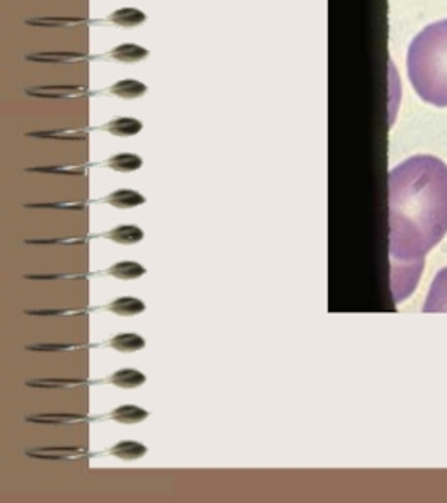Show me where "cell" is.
I'll return each instance as SVG.
<instances>
[{
	"label": "cell",
	"mask_w": 447,
	"mask_h": 503,
	"mask_svg": "<svg viewBox=\"0 0 447 503\" xmlns=\"http://www.w3.org/2000/svg\"><path fill=\"white\" fill-rule=\"evenodd\" d=\"M390 259L400 302L416 289L427 253L447 234V167L431 155L412 156L389 173Z\"/></svg>",
	"instance_id": "1"
},
{
	"label": "cell",
	"mask_w": 447,
	"mask_h": 503,
	"mask_svg": "<svg viewBox=\"0 0 447 503\" xmlns=\"http://www.w3.org/2000/svg\"><path fill=\"white\" fill-rule=\"evenodd\" d=\"M407 74L420 99L447 108V19L416 36L407 52Z\"/></svg>",
	"instance_id": "2"
},
{
	"label": "cell",
	"mask_w": 447,
	"mask_h": 503,
	"mask_svg": "<svg viewBox=\"0 0 447 503\" xmlns=\"http://www.w3.org/2000/svg\"><path fill=\"white\" fill-rule=\"evenodd\" d=\"M424 312H447V267L442 269L434 278Z\"/></svg>",
	"instance_id": "3"
},
{
	"label": "cell",
	"mask_w": 447,
	"mask_h": 503,
	"mask_svg": "<svg viewBox=\"0 0 447 503\" xmlns=\"http://www.w3.org/2000/svg\"><path fill=\"white\" fill-rule=\"evenodd\" d=\"M101 129L108 131L112 136H134L139 131L142 129L141 121L136 118H114V120L108 121L106 125L101 126Z\"/></svg>",
	"instance_id": "4"
},
{
	"label": "cell",
	"mask_w": 447,
	"mask_h": 503,
	"mask_svg": "<svg viewBox=\"0 0 447 503\" xmlns=\"http://www.w3.org/2000/svg\"><path fill=\"white\" fill-rule=\"evenodd\" d=\"M108 92L121 99H138L146 94L147 87L146 84L136 81V79H122V81L114 83Z\"/></svg>",
	"instance_id": "5"
},
{
	"label": "cell",
	"mask_w": 447,
	"mask_h": 503,
	"mask_svg": "<svg viewBox=\"0 0 447 503\" xmlns=\"http://www.w3.org/2000/svg\"><path fill=\"white\" fill-rule=\"evenodd\" d=\"M108 20L117 27H124V29H133L141 25L146 20L145 12H141L139 8L134 7H122L114 10L111 15L108 17Z\"/></svg>",
	"instance_id": "6"
},
{
	"label": "cell",
	"mask_w": 447,
	"mask_h": 503,
	"mask_svg": "<svg viewBox=\"0 0 447 503\" xmlns=\"http://www.w3.org/2000/svg\"><path fill=\"white\" fill-rule=\"evenodd\" d=\"M147 56H149V50L136 44H121L109 50V57L117 62H128V64L142 61Z\"/></svg>",
	"instance_id": "7"
},
{
	"label": "cell",
	"mask_w": 447,
	"mask_h": 503,
	"mask_svg": "<svg viewBox=\"0 0 447 503\" xmlns=\"http://www.w3.org/2000/svg\"><path fill=\"white\" fill-rule=\"evenodd\" d=\"M106 201L116 208H134V206L142 205L146 200L141 193L134 192V190H116L106 197Z\"/></svg>",
	"instance_id": "8"
},
{
	"label": "cell",
	"mask_w": 447,
	"mask_h": 503,
	"mask_svg": "<svg viewBox=\"0 0 447 503\" xmlns=\"http://www.w3.org/2000/svg\"><path fill=\"white\" fill-rule=\"evenodd\" d=\"M104 236L109 240H112L114 243H122V245H131L138 243L139 240H142V230L136 225H119L112 228L111 232L104 234Z\"/></svg>",
	"instance_id": "9"
},
{
	"label": "cell",
	"mask_w": 447,
	"mask_h": 503,
	"mask_svg": "<svg viewBox=\"0 0 447 503\" xmlns=\"http://www.w3.org/2000/svg\"><path fill=\"white\" fill-rule=\"evenodd\" d=\"M146 381L145 374L139 373L136 369H121L116 371L109 379V383H112L114 386L121 388V390H133V388L141 386L142 383Z\"/></svg>",
	"instance_id": "10"
},
{
	"label": "cell",
	"mask_w": 447,
	"mask_h": 503,
	"mask_svg": "<svg viewBox=\"0 0 447 503\" xmlns=\"http://www.w3.org/2000/svg\"><path fill=\"white\" fill-rule=\"evenodd\" d=\"M27 92L31 96H41V98H71V96H79L84 90L79 86H45L34 87Z\"/></svg>",
	"instance_id": "11"
},
{
	"label": "cell",
	"mask_w": 447,
	"mask_h": 503,
	"mask_svg": "<svg viewBox=\"0 0 447 503\" xmlns=\"http://www.w3.org/2000/svg\"><path fill=\"white\" fill-rule=\"evenodd\" d=\"M142 160L139 158L138 155L133 153H119V155H114L111 158L108 160V167L112 168L114 171H119V173H131V171H136L141 168Z\"/></svg>",
	"instance_id": "12"
},
{
	"label": "cell",
	"mask_w": 447,
	"mask_h": 503,
	"mask_svg": "<svg viewBox=\"0 0 447 503\" xmlns=\"http://www.w3.org/2000/svg\"><path fill=\"white\" fill-rule=\"evenodd\" d=\"M108 309L117 316H138L145 312V304L136 297H119L109 304Z\"/></svg>",
	"instance_id": "13"
},
{
	"label": "cell",
	"mask_w": 447,
	"mask_h": 503,
	"mask_svg": "<svg viewBox=\"0 0 447 503\" xmlns=\"http://www.w3.org/2000/svg\"><path fill=\"white\" fill-rule=\"evenodd\" d=\"M109 346L119 353H134L145 348V339L138 334H117L109 341Z\"/></svg>",
	"instance_id": "14"
},
{
	"label": "cell",
	"mask_w": 447,
	"mask_h": 503,
	"mask_svg": "<svg viewBox=\"0 0 447 503\" xmlns=\"http://www.w3.org/2000/svg\"><path fill=\"white\" fill-rule=\"evenodd\" d=\"M146 451V446L138 441H119L109 450V453L121 460H138L145 456Z\"/></svg>",
	"instance_id": "15"
},
{
	"label": "cell",
	"mask_w": 447,
	"mask_h": 503,
	"mask_svg": "<svg viewBox=\"0 0 447 503\" xmlns=\"http://www.w3.org/2000/svg\"><path fill=\"white\" fill-rule=\"evenodd\" d=\"M29 455L36 458H49V460H75L82 455L79 448H42V450H32Z\"/></svg>",
	"instance_id": "16"
},
{
	"label": "cell",
	"mask_w": 447,
	"mask_h": 503,
	"mask_svg": "<svg viewBox=\"0 0 447 503\" xmlns=\"http://www.w3.org/2000/svg\"><path fill=\"white\" fill-rule=\"evenodd\" d=\"M145 267L136 264V262H119V264H114L109 269V274L119 278V281H134V278L145 276Z\"/></svg>",
	"instance_id": "17"
},
{
	"label": "cell",
	"mask_w": 447,
	"mask_h": 503,
	"mask_svg": "<svg viewBox=\"0 0 447 503\" xmlns=\"http://www.w3.org/2000/svg\"><path fill=\"white\" fill-rule=\"evenodd\" d=\"M147 411L138 406H119L111 413V418L117 423H126V425H133V423H139L146 420Z\"/></svg>",
	"instance_id": "18"
},
{
	"label": "cell",
	"mask_w": 447,
	"mask_h": 503,
	"mask_svg": "<svg viewBox=\"0 0 447 503\" xmlns=\"http://www.w3.org/2000/svg\"><path fill=\"white\" fill-rule=\"evenodd\" d=\"M82 19H69V17H44V19H29L25 24L42 25V27H69V25L82 24Z\"/></svg>",
	"instance_id": "19"
},
{
	"label": "cell",
	"mask_w": 447,
	"mask_h": 503,
	"mask_svg": "<svg viewBox=\"0 0 447 503\" xmlns=\"http://www.w3.org/2000/svg\"><path fill=\"white\" fill-rule=\"evenodd\" d=\"M25 59L36 62H73L82 59L81 54H67V52H42V54H32Z\"/></svg>",
	"instance_id": "20"
},
{
	"label": "cell",
	"mask_w": 447,
	"mask_h": 503,
	"mask_svg": "<svg viewBox=\"0 0 447 503\" xmlns=\"http://www.w3.org/2000/svg\"><path fill=\"white\" fill-rule=\"evenodd\" d=\"M29 386L36 388H64V386H75V384H81V381H69V379H45V381H29Z\"/></svg>",
	"instance_id": "21"
},
{
	"label": "cell",
	"mask_w": 447,
	"mask_h": 503,
	"mask_svg": "<svg viewBox=\"0 0 447 503\" xmlns=\"http://www.w3.org/2000/svg\"><path fill=\"white\" fill-rule=\"evenodd\" d=\"M81 418H69V416H61V414H56V416H41V418H31V421H39V423H69V421H78Z\"/></svg>",
	"instance_id": "22"
}]
</instances>
